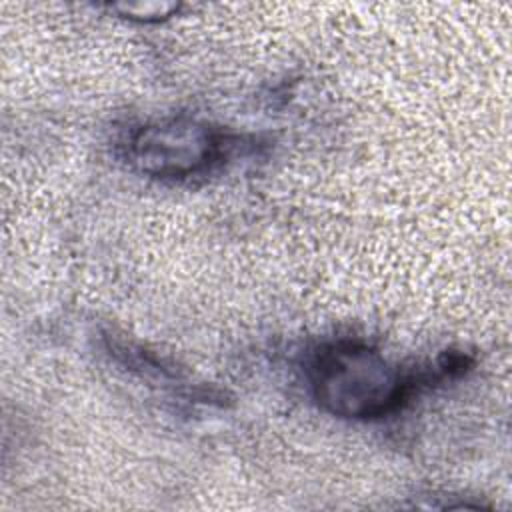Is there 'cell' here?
<instances>
[{"instance_id":"3957f363","label":"cell","mask_w":512,"mask_h":512,"mask_svg":"<svg viewBox=\"0 0 512 512\" xmlns=\"http://www.w3.org/2000/svg\"><path fill=\"white\" fill-rule=\"evenodd\" d=\"M112 10L120 12L124 18L138 20V22H158L168 18L178 10L176 2H158V0H146V2H122L112 4Z\"/></svg>"},{"instance_id":"7a4b0ae2","label":"cell","mask_w":512,"mask_h":512,"mask_svg":"<svg viewBox=\"0 0 512 512\" xmlns=\"http://www.w3.org/2000/svg\"><path fill=\"white\" fill-rule=\"evenodd\" d=\"M222 154V136L206 122L176 116L140 126L128 142L136 170L160 180H182L204 172Z\"/></svg>"},{"instance_id":"6da1fadb","label":"cell","mask_w":512,"mask_h":512,"mask_svg":"<svg viewBox=\"0 0 512 512\" xmlns=\"http://www.w3.org/2000/svg\"><path fill=\"white\" fill-rule=\"evenodd\" d=\"M308 378L314 398L326 412L354 420L380 418L396 410L414 384L376 348L356 340L322 346L310 360Z\"/></svg>"}]
</instances>
